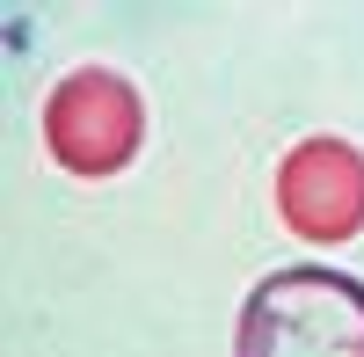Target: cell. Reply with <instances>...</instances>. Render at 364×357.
Here are the masks:
<instances>
[{
  "label": "cell",
  "instance_id": "cell-1",
  "mask_svg": "<svg viewBox=\"0 0 364 357\" xmlns=\"http://www.w3.org/2000/svg\"><path fill=\"white\" fill-rule=\"evenodd\" d=\"M233 357H364V284L299 262L248 292Z\"/></svg>",
  "mask_w": 364,
  "mask_h": 357
},
{
  "label": "cell",
  "instance_id": "cell-3",
  "mask_svg": "<svg viewBox=\"0 0 364 357\" xmlns=\"http://www.w3.org/2000/svg\"><path fill=\"white\" fill-rule=\"evenodd\" d=\"M277 212L299 241H350L364 226V154L343 139H306L277 168Z\"/></svg>",
  "mask_w": 364,
  "mask_h": 357
},
{
  "label": "cell",
  "instance_id": "cell-2",
  "mask_svg": "<svg viewBox=\"0 0 364 357\" xmlns=\"http://www.w3.org/2000/svg\"><path fill=\"white\" fill-rule=\"evenodd\" d=\"M146 139V110L132 95V80H117L102 66H80L51 87L44 102V146L58 168L73 175H117Z\"/></svg>",
  "mask_w": 364,
  "mask_h": 357
}]
</instances>
